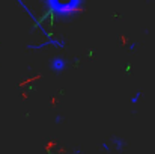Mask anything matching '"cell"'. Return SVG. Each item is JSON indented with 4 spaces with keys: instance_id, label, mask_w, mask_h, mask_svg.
Instances as JSON below:
<instances>
[{
    "instance_id": "6da1fadb",
    "label": "cell",
    "mask_w": 155,
    "mask_h": 154,
    "mask_svg": "<svg viewBox=\"0 0 155 154\" xmlns=\"http://www.w3.org/2000/svg\"><path fill=\"white\" fill-rule=\"evenodd\" d=\"M44 5L59 17H71L83 6V0H42Z\"/></svg>"
},
{
    "instance_id": "7a4b0ae2",
    "label": "cell",
    "mask_w": 155,
    "mask_h": 154,
    "mask_svg": "<svg viewBox=\"0 0 155 154\" xmlns=\"http://www.w3.org/2000/svg\"><path fill=\"white\" fill-rule=\"evenodd\" d=\"M63 67H65V62L62 60V57H54L51 60V68L56 73L60 71V70H63Z\"/></svg>"
}]
</instances>
